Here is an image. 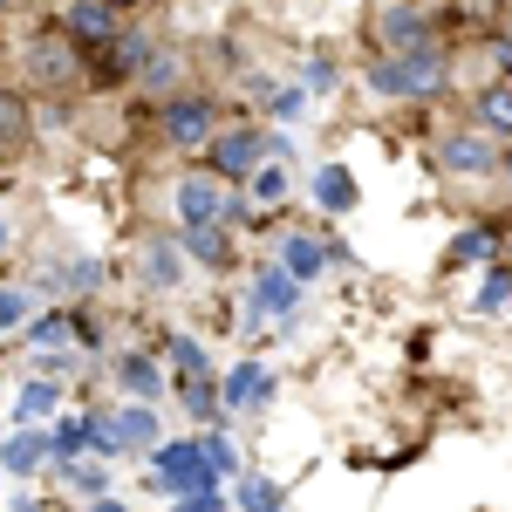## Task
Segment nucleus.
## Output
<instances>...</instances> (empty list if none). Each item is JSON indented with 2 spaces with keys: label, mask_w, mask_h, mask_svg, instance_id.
Returning <instances> with one entry per match:
<instances>
[{
  "label": "nucleus",
  "mask_w": 512,
  "mask_h": 512,
  "mask_svg": "<svg viewBox=\"0 0 512 512\" xmlns=\"http://www.w3.org/2000/svg\"><path fill=\"white\" fill-rule=\"evenodd\" d=\"M239 512H287L274 478H239Z\"/></svg>",
  "instance_id": "obj_22"
},
{
  "label": "nucleus",
  "mask_w": 512,
  "mask_h": 512,
  "mask_svg": "<svg viewBox=\"0 0 512 512\" xmlns=\"http://www.w3.org/2000/svg\"><path fill=\"white\" fill-rule=\"evenodd\" d=\"M62 35H69V41H96V48H103V41L117 35V7L76 0V7H69V28H62Z\"/></svg>",
  "instance_id": "obj_15"
},
{
  "label": "nucleus",
  "mask_w": 512,
  "mask_h": 512,
  "mask_svg": "<svg viewBox=\"0 0 512 512\" xmlns=\"http://www.w3.org/2000/svg\"><path fill=\"white\" fill-rule=\"evenodd\" d=\"M485 253H492V233H485V226L451 239V267H472V260H485Z\"/></svg>",
  "instance_id": "obj_28"
},
{
  "label": "nucleus",
  "mask_w": 512,
  "mask_h": 512,
  "mask_svg": "<svg viewBox=\"0 0 512 512\" xmlns=\"http://www.w3.org/2000/svg\"><path fill=\"white\" fill-rule=\"evenodd\" d=\"M499 164H506V178H512V151H506V158H499Z\"/></svg>",
  "instance_id": "obj_39"
},
{
  "label": "nucleus",
  "mask_w": 512,
  "mask_h": 512,
  "mask_svg": "<svg viewBox=\"0 0 512 512\" xmlns=\"http://www.w3.org/2000/svg\"><path fill=\"white\" fill-rule=\"evenodd\" d=\"M144 280H151V287H178V280H185L178 239H151V246H144Z\"/></svg>",
  "instance_id": "obj_17"
},
{
  "label": "nucleus",
  "mask_w": 512,
  "mask_h": 512,
  "mask_svg": "<svg viewBox=\"0 0 512 512\" xmlns=\"http://www.w3.org/2000/svg\"><path fill=\"white\" fill-rule=\"evenodd\" d=\"M280 198H287V164L260 158V164H253V198H246V205H260V212H274Z\"/></svg>",
  "instance_id": "obj_19"
},
{
  "label": "nucleus",
  "mask_w": 512,
  "mask_h": 512,
  "mask_svg": "<svg viewBox=\"0 0 512 512\" xmlns=\"http://www.w3.org/2000/svg\"><path fill=\"white\" fill-rule=\"evenodd\" d=\"M253 301H260V315H294L301 308V280L267 267V274H253Z\"/></svg>",
  "instance_id": "obj_13"
},
{
  "label": "nucleus",
  "mask_w": 512,
  "mask_h": 512,
  "mask_svg": "<svg viewBox=\"0 0 512 512\" xmlns=\"http://www.w3.org/2000/svg\"><path fill=\"white\" fill-rule=\"evenodd\" d=\"M451 21L458 28H499L506 21V0H451Z\"/></svg>",
  "instance_id": "obj_23"
},
{
  "label": "nucleus",
  "mask_w": 512,
  "mask_h": 512,
  "mask_svg": "<svg viewBox=\"0 0 512 512\" xmlns=\"http://www.w3.org/2000/svg\"><path fill=\"white\" fill-rule=\"evenodd\" d=\"M499 158H506V151H499V137H485V130H451V137H444V151H437V164H444V171H458V178H485V171H499Z\"/></svg>",
  "instance_id": "obj_6"
},
{
  "label": "nucleus",
  "mask_w": 512,
  "mask_h": 512,
  "mask_svg": "<svg viewBox=\"0 0 512 512\" xmlns=\"http://www.w3.org/2000/svg\"><path fill=\"white\" fill-rule=\"evenodd\" d=\"M301 103H308L301 89H280V96H274V117H301Z\"/></svg>",
  "instance_id": "obj_34"
},
{
  "label": "nucleus",
  "mask_w": 512,
  "mask_h": 512,
  "mask_svg": "<svg viewBox=\"0 0 512 512\" xmlns=\"http://www.w3.org/2000/svg\"><path fill=\"white\" fill-rule=\"evenodd\" d=\"M82 69V55H76V41L62 35V28H48V35H35V48H28V76L48 82V89H62V82Z\"/></svg>",
  "instance_id": "obj_8"
},
{
  "label": "nucleus",
  "mask_w": 512,
  "mask_h": 512,
  "mask_svg": "<svg viewBox=\"0 0 512 512\" xmlns=\"http://www.w3.org/2000/svg\"><path fill=\"white\" fill-rule=\"evenodd\" d=\"M171 369H178L185 383H212V376H205V349H198L192 335H171Z\"/></svg>",
  "instance_id": "obj_25"
},
{
  "label": "nucleus",
  "mask_w": 512,
  "mask_h": 512,
  "mask_svg": "<svg viewBox=\"0 0 512 512\" xmlns=\"http://www.w3.org/2000/svg\"><path fill=\"white\" fill-rule=\"evenodd\" d=\"M315 192H321V205H328V212H349V205H355V178L342 171V164H328Z\"/></svg>",
  "instance_id": "obj_24"
},
{
  "label": "nucleus",
  "mask_w": 512,
  "mask_h": 512,
  "mask_svg": "<svg viewBox=\"0 0 512 512\" xmlns=\"http://www.w3.org/2000/svg\"><path fill=\"white\" fill-rule=\"evenodd\" d=\"M478 130H485V137H512V82L499 76L492 82V89H478Z\"/></svg>",
  "instance_id": "obj_16"
},
{
  "label": "nucleus",
  "mask_w": 512,
  "mask_h": 512,
  "mask_svg": "<svg viewBox=\"0 0 512 512\" xmlns=\"http://www.w3.org/2000/svg\"><path fill=\"white\" fill-rule=\"evenodd\" d=\"M82 451H89V417H62L48 431V458L62 465V458H82Z\"/></svg>",
  "instance_id": "obj_20"
},
{
  "label": "nucleus",
  "mask_w": 512,
  "mask_h": 512,
  "mask_svg": "<svg viewBox=\"0 0 512 512\" xmlns=\"http://www.w3.org/2000/svg\"><path fill=\"white\" fill-rule=\"evenodd\" d=\"M417 7H431V0H417Z\"/></svg>",
  "instance_id": "obj_41"
},
{
  "label": "nucleus",
  "mask_w": 512,
  "mask_h": 512,
  "mask_svg": "<svg viewBox=\"0 0 512 512\" xmlns=\"http://www.w3.org/2000/svg\"><path fill=\"white\" fill-rule=\"evenodd\" d=\"M164 137H171L178 151H205V144L219 137L212 103H205V96H171V103H164Z\"/></svg>",
  "instance_id": "obj_4"
},
{
  "label": "nucleus",
  "mask_w": 512,
  "mask_h": 512,
  "mask_svg": "<svg viewBox=\"0 0 512 512\" xmlns=\"http://www.w3.org/2000/svg\"><path fill=\"white\" fill-rule=\"evenodd\" d=\"M499 69H506V76H512V41H499Z\"/></svg>",
  "instance_id": "obj_37"
},
{
  "label": "nucleus",
  "mask_w": 512,
  "mask_h": 512,
  "mask_svg": "<svg viewBox=\"0 0 512 512\" xmlns=\"http://www.w3.org/2000/svg\"><path fill=\"white\" fill-rule=\"evenodd\" d=\"M0 253H7V219H0Z\"/></svg>",
  "instance_id": "obj_38"
},
{
  "label": "nucleus",
  "mask_w": 512,
  "mask_h": 512,
  "mask_svg": "<svg viewBox=\"0 0 512 512\" xmlns=\"http://www.w3.org/2000/svg\"><path fill=\"white\" fill-rule=\"evenodd\" d=\"M369 28H376V41H383V55H396V48H424V41H437V35H431V14H424L417 0H383Z\"/></svg>",
  "instance_id": "obj_3"
},
{
  "label": "nucleus",
  "mask_w": 512,
  "mask_h": 512,
  "mask_svg": "<svg viewBox=\"0 0 512 512\" xmlns=\"http://www.w3.org/2000/svg\"><path fill=\"white\" fill-rule=\"evenodd\" d=\"M62 478H69V492H82V499H103L110 492V472L89 465V458H62Z\"/></svg>",
  "instance_id": "obj_21"
},
{
  "label": "nucleus",
  "mask_w": 512,
  "mask_h": 512,
  "mask_svg": "<svg viewBox=\"0 0 512 512\" xmlns=\"http://www.w3.org/2000/svg\"><path fill=\"white\" fill-rule=\"evenodd\" d=\"M185 403H192V417H212L219 410V390L212 383H185Z\"/></svg>",
  "instance_id": "obj_32"
},
{
  "label": "nucleus",
  "mask_w": 512,
  "mask_h": 512,
  "mask_svg": "<svg viewBox=\"0 0 512 512\" xmlns=\"http://www.w3.org/2000/svg\"><path fill=\"white\" fill-rule=\"evenodd\" d=\"M69 287H96V260H76L69 267Z\"/></svg>",
  "instance_id": "obj_35"
},
{
  "label": "nucleus",
  "mask_w": 512,
  "mask_h": 512,
  "mask_svg": "<svg viewBox=\"0 0 512 512\" xmlns=\"http://www.w3.org/2000/svg\"><path fill=\"white\" fill-rule=\"evenodd\" d=\"M212 151V178H253V164L260 158H274V137H260V130H233V137H212L205 144Z\"/></svg>",
  "instance_id": "obj_7"
},
{
  "label": "nucleus",
  "mask_w": 512,
  "mask_h": 512,
  "mask_svg": "<svg viewBox=\"0 0 512 512\" xmlns=\"http://www.w3.org/2000/svg\"><path fill=\"white\" fill-rule=\"evenodd\" d=\"M274 396V376L260 369V362H239L233 376L219 383V410H253V403H267Z\"/></svg>",
  "instance_id": "obj_11"
},
{
  "label": "nucleus",
  "mask_w": 512,
  "mask_h": 512,
  "mask_svg": "<svg viewBox=\"0 0 512 512\" xmlns=\"http://www.w3.org/2000/svg\"><path fill=\"white\" fill-rule=\"evenodd\" d=\"M21 130H28L21 103H14V96H0V151H7V144H21Z\"/></svg>",
  "instance_id": "obj_29"
},
{
  "label": "nucleus",
  "mask_w": 512,
  "mask_h": 512,
  "mask_svg": "<svg viewBox=\"0 0 512 512\" xmlns=\"http://www.w3.org/2000/svg\"><path fill=\"white\" fill-rule=\"evenodd\" d=\"M178 226H219V212H226V178H212V171H185L178 178Z\"/></svg>",
  "instance_id": "obj_5"
},
{
  "label": "nucleus",
  "mask_w": 512,
  "mask_h": 512,
  "mask_svg": "<svg viewBox=\"0 0 512 512\" xmlns=\"http://www.w3.org/2000/svg\"><path fill=\"white\" fill-rule=\"evenodd\" d=\"M110 437H117V451H158V410L151 403H123L110 417Z\"/></svg>",
  "instance_id": "obj_10"
},
{
  "label": "nucleus",
  "mask_w": 512,
  "mask_h": 512,
  "mask_svg": "<svg viewBox=\"0 0 512 512\" xmlns=\"http://www.w3.org/2000/svg\"><path fill=\"white\" fill-rule=\"evenodd\" d=\"M96 7H117V0H96Z\"/></svg>",
  "instance_id": "obj_40"
},
{
  "label": "nucleus",
  "mask_w": 512,
  "mask_h": 512,
  "mask_svg": "<svg viewBox=\"0 0 512 512\" xmlns=\"http://www.w3.org/2000/svg\"><path fill=\"white\" fill-rule=\"evenodd\" d=\"M41 458H48V431H14L7 444H0V465L21 478V472H35Z\"/></svg>",
  "instance_id": "obj_18"
},
{
  "label": "nucleus",
  "mask_w": 512,
  "mask_h": 512,
  "mask_svg": "<svg viewBox=\"0 0 512 512\" xmlns=\"http://www.w3.org/2000/svg\"><path fill=\"white\" fill-rule=\"evenodd\" d=\"M198 451H205V465H212L219 478H226V472L239 465V458H233V444H226V437H198Z\"/></svg>",
  "instance_id": "obj_30"
},
{
  "label": "nucleus",
  "mask_w": 512,
  "mask_h": 512,
  "mask_svg": "<svg viewBox=\"0 0 512 512\" xmlns=\"http://www.w3.org/2000/svg\"><path fill=\"white\" fill-rule=\"evenodd\" d=\"M28 321V294L21 287H0V328H21Z\"/></svg>",
  "instance_id": "obj_31"
},
{
  "label": "nucleus",
  "mask_w": 512,
  "mask_h": 512,
  "mask_svg": "<svg viewBox=\"0 0 512 512\" xmlns=\"http://www.w3.org/2000/svg\"><path fill=\"white\" fill-rule=\"evenodd\" d=\"M512 301V267H492V280L478 287V315H492V308H506Z\"/></svg>",
  "instance_id": "obj_27"
},
{
  "label": "nucleus",
  "mask_w": 512,
  "mask_h": 512,
  "mask_svg": "<svg viewBox=\"0 0 512 512\" xmlns=\"http://www.w3.org/2000/svg\"><path fill=\"white\" fill-rule=\"evenodd\" d=\"M369 89H376V96H403V103H431V96H444V89H451V55H444V41L376 55V62H369Z\"/></svg>",
  "instance_id": "obj_1"
},
{
  "label": "nucleus",
  "mask_w": 512,
  "mask_h": 512,
  "mask_svg": "<svg viewBox=\"0 0 512 512\" xmlns=\"http://www.w3.org/2000/svg\"><path fill=\"white\" fill-rule=\"evenodd\" d=\"M321 267H328V246H321V239H308V233H287V239H280V274H294L301 287H308Z\"/></svg>",
  "instance_id": "obj_12"
},
{
  "label": "nucleus",
  "mask_w": 512,
  "mask_h": 512,
  "mask_svg": "<svg viewBox=\"0 0 512 512\" xmlns=\"http://www.w3.org/2000/svg\"><path fill=\"white\" fill-rule=\"evenodd\" d=\"M117 383L137 396V403H158V396H164L158 362H151V355H137V349H123V355H117Z\"/></svg>",
  "instance_id": "obj_14"
},
{
  "label": "nucleus",
  "mask_w": 512,
  "mask_h": 512,
  "mask_svg": "<svg viewBox=\"0 0 512 512\" xmlns=\"http://www.w3.org/2000/svg\"><path fill=\"white\" fill-rule=\"evenodd\" d=\"M89 512H130V506H117V499H89Z\"/></svg>",
  "instance_id": "obj_36"
},
{
  "label": "nucleus",
  "mask_w": 512,
  "mask_h": 512,
  "mask_svg": "<svg viewBox=\"0 0 512 512\" xmlns=\"http://www.w3.org/2000/svg\"><path fill=\"white\" fill-rule=\"evenodd\" d=\"M178 253H192L198 267H233V233L226 226H178Z\"/></svg>",
  "instance_id": "obj_9"
},
{
  "label": "nucleus",
  "mask_w": 512,
  "mask_h": 512,
  "mask_svg": "<svg viewBox=\"0 0 512 512\" xmlns=\"http://www.w3.org/2000/svg\"><path fill=\"white\" fill-rule=\"evenodd\" d=\"M178 512H226V492H185Z\"/></svg>",
  "instance_id": "obj_33"
},
{
  "label": "nucleus",
  "mask_w": 512,
  "mask_h": 512,
  "mask_svg": "<svg viewBox=\"0 0 512 512\" xmlns=\"http://www.w3.org/2000/svg\"><path fill=\"white\" fill-rule=\"evenodd\" d=\"M55 403H62V390H55V383H28V390H21V403H14V417L28 424V417H48Z\"/></svg>",
  "instance_id": "obj_26"
},
{
  "label": "nucleus",
  "mask_w": 512,
  "mask_h": 512,
  "mask_svg": "<svg viewBox=\"0 0 512 512\" xmlns=\"http://www.w3.org/2000/svg\"><path fill=\"white\" fill-rule=\"evenodd\" d=\"M158 485L164 492H219V472L205 465V451H198V437H178V444H158Z\"/></svg>",
  "instance_id": "obj_2"
}]
</instances>
